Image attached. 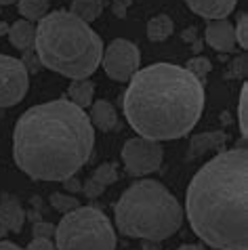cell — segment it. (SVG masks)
Wrapping results in <instances>:
<instances>
[{
	"mask_svg": "<svg viewBox=\"0 0 248 250\" xmlns=\"http://www.w3.org/2000/svg\"><path fill=\"white\" fill-rule=\"evenodd\" d=\"M95 126L70 99L30 107L13 130V158L34 181H65L88 162Z\"/></svg>",
	"mask_w": 248,
	"mask_h": 250,
	"instance_id": "1",
	"label": "cell"
},
{
	"mask_svg": "<svg viewBox=\"0 0 248 250\" xmlns=\"http://www.w3.org/2000/svg\"><path fill=\"white\" fill-rule=\"evenodd\" d=\"M194 233L217 250H248V151H221L196 172L185 193Z\"/></svg>",
	"mask_w": 248,
	"mask_h": 250,
	"instance_id": "2",
	"label": "cell"
},
{
	"mask_svg": "<svg viewBox=\"0 0 248 250\" xmlns=\"http://www.w3.org/2000/svg\"><path fill=\"white\" fill-rule=\"evenodd\" d=\"M204 82L181 65L154 63L128 80L124 116L143 139H181L198 124L204 112Z\"/></svg>",
	"mask_w": 248,
	"mask_h": 250,
	"instance_id": "3",
	"label": "cell"
},
{
	"mask_svg": "<svg viewBox=\"0 0 248 250\" xmlns=\"http://www.w3.org/2000/svg\"><path fill=\"white\" fill-rule=\"evenodd\" d=\"M34 46L40 65L70 80H86L103 57V42L97 32L70 11L46 13L36 27Z\"/></svg>",
	"mask_w": 248,
	"mask_h": 250,
	"instance_id": "4",
	"label": "cell"
},
{
	"mask_svg": "<svg viewBox=\"0 0 248 250\" xmlns=\"http://www.w3.org/2000/svg\"><path fill=\"white\" fill-rule=\"evenodd\" d=\"M116 227L122 235L162 242L183 225V208L160 181L141 179L128 187L116 204Z\"/></svg>",
	"mask_w": 248,
	"mask_h": 250,
	"instance_id": "5",
	"label": "cell"
},
{
	"mask_svg": "<svg viewBox=\"0 0 248 250\" xmlns=\"http://www.w3.org/2000/svg\"><path fill=\"white\" fill-rule=\"evenodd\" d=\"M57 250H116V231L105 212L78 206L65 212L55 227Z\"/></svg>",
	"mask_w": 248,
	"mask_h": 250,
	"instance_id": "6",
	"label": "cell"
},
{
	"mask_svg": "<svg viewBox=\"0 0 248 250\" xmlns=\"http://www.w3.org/2000/svg\"><path fill=\"white\" fill-rule=\"evenodd\" d=\"M101 63L105 74L116 82H128L139 72L141 51L135 42L126 38H116L107 44L105 53L101 57Z\"/></svg>",
	"mask_w": 248,
	"mask_h": 250,
	"instance_id": "7",
	"label": "cell"
},
{
	"mask_svg": "<svg viewBox=\"0 0 248 250\" xmlns=\"http://www.w3.org/2000/svg\"><path fill=\"white\" fill-rule=\"evenodd\" d=\"M162 156L164 151L160 143L143 137L128 139L122 147V162L126 170L135 177H145L156 172L162 166Z\"/></svg>",
	"mask_w": 248,
	"mask_h": 250,
	"instance_id": "8",
	"label": "cell"
},
{
	"mask_svg": "<svg viewBox=\"0 0 248 250\" xmlns=\"http://www.w3.org/2000/svg\"><path fill=\"white\" fill-rule=\"evenodd\" d=\"M27 86H30V74L21 59L0 55V107H13L23 101Z\"/></svg>",
	"mask_w": 248,
	"mask_h": 250,
	"instance_id": "9",
	"label": "cell"
},
{
	"mask_svg": "<svg viewBox=\"0 0 248 250\" xmlns=\"http://www.w3.org/2000/svg\"><path fill=\"white\" fill-rule=\"evenodd\" d=\"M204 38L215 51L219 53H231L236 51V34H233V25L227 19H212L206 25Z\"/></svg>",
	"mask_w": 248,
	"mask_h": 250,
	"instance_id": "10",
	"label": "cell"
},
{
	"mask_svg": "<svg viewBox=\"0 0 248 250\" xmlns=\"http://www.w3.org/2000/svg\"><path fill=\"white\" fill-rule=\"evenodd\" d=\"M23 221H25V210L19 204V200L9 196V193H2V198H0V225L6 231L19 233L23 227Z\"/></svg>",
	"mask_w": 248,
	"mask_h": 250,
	"instance_id": "11",
	"label": "cell"
},
{
	"mask_svg": "<svg viewBox=\"0 0 248 250\" xmlns=\"http://www.w3.org/2000/svg\"><path fill=\"white\" fill-rule=\"evenodd\" d=\"M187 6L200 17L206 19H227V15L236 9L238 0H185Z\"/></svg>",
	"mask_w": 248,
	"mask_h": 250,
	"instance_id": "12",
	"label": "cell"
},
{
	"mask_svg": "<svg viewBox=\"0 0 248 250\" xmlns=\"http://www.w3.org/2000/svg\"><path fill=\"white\" fill-rule=\"evenodd\" d=\"M227 141V135L223 130H212V133H200L191 139L189 143V151H187V158L189 160H196L200 156L208 154V151H215V149H221Z\"/></svg>",
	"mask_w": 248,
	"mask_h": 250,
	"instance_id": "13",
	"label": "cell"
},
{
	"mask_svg": "<svg viewBox=\"0 0 248 250\" xmlns=\"http://www.w3.org/2000/svg\"><path fill=\"white\" fill-rule=\"evenodd\" d=\"M88 120H91L93 126H97L99 130H103V133L114 130L116 126H118V114H116V107L109 101H103V99L93 103Z\"/></svg>",
	"mask_w": 248,
	"mask_h": 250,
	"instance_id": "14",
	"label": "cell"
},
{
	"mask_svg": "<svg viewBox=\"0 0 248 250\" xmlns=\"http://www.w3.org/2000/svg\"><path fill=\"white\" fill-rule=\"evenodd\" d=\"M9 40L11 44L19 48V51H30L34 46V40H36V25L27 19H19L9 27Z\"/></svg>",
	"mask_w": 248,
	"mask_h": 250,
	"instance_id": "15",
	"label": "cell"
},
{
	"mask_svg": "<svg viewBox=\"0 0 248 250\" xmlns=\"http://www.w3.org/2000/svg\"><path fill=\"white\" fill-rule=\"evenodd\" d=\"M70 13L80 21L91 23L103 13V0H74Z\"/></svg>",
	"mask_w": 248,
	"mask_h": 250,
	"instance_id": "16",
	"label": "cell"
},
{
	"mask_svg": "<svg viewBox=\"0 0 248 250\" xmlns=\"http://www.w3.org/2000/svg\"><path fill=\"white\" fill-rule=\"evenodd\" d=\"M70 101L78 107H88L93 103V95H95V84L91 80H74L70 84Z\"/></svg>",
	"mask_w": 248,
	"mask_h": 250,
	"instance_id": "17",
	"label": "cell"
},
{
	"mask_svg": "<svg viewBox=\"0 0 248 250\" xmlns=\"http://www.w3.org/2000/svg\"><path fill=\"white\" fill-rule=\"evenodd\" d=\"M175 30V23L168 15H156L151 21L147 23V38L151 42H162L166 40Z\"/></svg>",
	"mask_w": 248,
	"mask_h": 250,
	"instance_id": "18",
	"label": "cell"
},
{
	"mask_svg": "<svg viewBox=\"0 0 248 250\" xmlns=\"http://www.w3.org/2000/svg\"><path fill=\"white\" fill-rule=\"evenodd\" d=\"M19 13L27 21H40L49 13V0H19Z\"/></svg>",
	"mask_w": 248,
	"mask_h": 250,
	"instance_id": "19",
	"label": "cell"
},
{
	"mask_svg": "<svg viewBox=\"0 0 248 250\" xmlns=\"http://www.w3.org/2000/svg\"><path fill=\"white\" fill-rule=\"evenodd\" d=\"M185 69H187L189 74H194L196 78H200V80L204 82V76L212 69V63H210V59L206 57V55H196L194 59L187 61V67H185Z\"/></svg>",
	"mask_w": 248,
	"mask_h": 250,
	"instance_id": "20",
	"label": "cell"
},
{
	"mask_svg": "<svg viewBox=\"0 0 248 250\" xmlns=\"http://www.w3.org/2000/svg\"><path fill=\"white\" fill-rule=\"evenodd\" d=\"M51 206L55 208V210H59V212H70L74 210V208H78L80 202H78V198H74L70 196V193H53L51 196Z\"/></svg>",
	"mask_w": 248,
	"mask_h": 250,
	"instance_id": "21",
	"label": "cell"
},
{
	"mask_svg": "<svg viewBox=\"0 0 248 250\" xmlns=\"http://www.w3.org/2000/svg\"><path fill=\"white\" fill-rule=\"evenodd\" d=\"M93 179L97 183H101L103 187H107V185L118 181V168H116V164H101L99 168L93 172Z\"/></svg>",
	"mask_w": 248,
	"mask_h": 250,
	"instance_id": "22",
	"label": "cell"
},
{
	"mask_svg": "<svg viewBox=\"0 0 248 250\" xmlns=\"http://www.w3.org/2000/svg\"><path fill=\"white\" fill-rule=\"evenodd\" d=\"M238 124H240V133L246 139L248 135V86H242V93H240V103H238Z\"/></svg>",
	"mask_w": 248,
	"mask_h": 250,
	"instance_id": "23",
	"label": "cell"
},
{
	"mask_svg": "<svg viewBox=\"0 0 248 250\" xmlns=\"http://www.w3.org/2000/svg\"><path fill=\"white\" fill-rule=\"evenodd\" d=\"M233 34H236V42L246 48L248 46V15L242 13L238 19V25H233Z\"/></svg>",
	"mask_w": 248,
	"mask_h": 250,
	"instance_id": "24",
	"label": "cell"
},
{
	"mask_svg": "<svg viewBox=\"0 0 248 250\" xmlns=\"http://www.w3.org/2000/svg\"><path fill=\"white\" fill-rule=\"evenodd\" d=\"M246 67H248V59L246 55H240L231 61V67L227 69V78H244L246 76Z\"/></svg>",
	"mask_w": 248,
	"mask_h": 250,
	"instance_id": "25",
	"label": "cell"
},
{
	"mask_svg": "<svg viewBox=\"0 0 248 250\" xmlns=\"http://www.w3.org/2000/svg\"><path fill=\"white\" fill-rule=\"evenodd\" d=\"M32 233L34 238H53L55 235V225L53 223H44V221H36V223L32 225Z\"/></svg>",
	"mask_w": 248,
	"mask_h": 250,
	"instance_id": "26",
	"label": "cell"
},
{
	"mask_svg": "<svg viewBox=\"0 0 248 250\" xmlns=\"http://www.w3.org/2000/svg\"><path fill=\"white\" fill-rule=\"evenodd\" d=\"M82 191L86 193L88 198H99L103 191H105V187H103L101 183H97L95 179H86V183H82Z\"/></svg>",
	"mask_w": 248,
	"mask_h": 250,
	"instance_id": "27",
	"label": "cell"
},
{
	"mask_svg": "<svg viewBox=\"0 0 248 250\" xmlns=\"http://www.w3.org/2000/svg\"><path fill=\"white\" fill-rule=\"evenodd\" d=\"M25 250H57V246L49 238H34Z\"/></svg>",
	"mask_w": 248,
	"mask_h": 250,
	"instance_id": "28",
	"label": "cell"
},
{
	"mask_svg": "<svg viewBox=\"0 0 248 250\" xmlns=\"http://www.w3.org/2000/svg\"><path fill=\"white\" fill-rule=\"evenodd\" d=\"M27 55H25V61H21V63L25 65V69H27V74L30 72H36V69L40 67V59H38V55H32L30 51H25Z\"/></svg>",
	"mask_w": 248,
	"mask_h": 250,
	"instance_id": "29",
	"label": "cell"
},
{
	"mask_svg": "<svg viewBox=\"0 0 248 250\" xmlns=\"http://www.w3.org/2000/svg\"><path fill=\"white\" fill-rule=\"evenodd\" d=\"M61 183H63L65 191H70V193H78V191H82V183H80L76 177H70V179H65V181H61Z\"/></svg>",
	"mask_w": 248,
	"mask_h": 250,
	"instance_id": "30",
	"label": "cell"
},
{
	"mask_svg": "<svg viewBox=\"0 0 248 250\" xmlns=\"http://www.w3.org/2000/svg\"><path fill=\"white\" fill-rule=\"evenodd\" d=\"M0 250H23V248H19L17 244H13L9 240H0Z\"/></svg>",
	"mask_w": 248,
	"mask_h": 250,
	"instance_id": "31",
	"label": "cell"
},
{
	"mask_svg": "<svg viewBox=\"0 0 248 250\" xmlns=\"http://www.w3.org/2000/svg\"><path fill=\"white\" fill-rule=\"evenodd\" d=\"M183 40H187V42H194V40H198V38H196V30H194V27H189V30H185V32H183Z\"/></svg>",
	"mask_w": 248,
	"mask_h": 250,
	"instance_id": "32",
	"label": "cell"
},
{
	"mask_svg": "<svg viewBox=\"0 0 248 250\" xmlns=\"http://www.w3.org/2000/svg\"><path fill=\"white\" fill-rule=\"evenodd\" d=\"M143 250H162V246L158 242H151V240H145L143 242Z\"/></svg>",
	"mask_w": 248,
	"mask_h": 250,
	"instance_id": "33",
	"label": "cell"
},
{
	"mask_svg": "<svg viewBox=\"0 0 248 250\" xmlns=\"http://www.w3.org/2000/svg\"><path fill=\"white\" fill-rule=\"evenodd\" d=\"M179 250H206L204 246H198V244H185V246H181Z\"/></svg>",
	"mask_w": 248,
	"mask_h": 250,
	"instance_id": "34",
	"label": "cell"
},
{
	"mask_svg": "<svg viewBox=\"0 0 248 250\" xmlns=\"http://www.w3.org/2000/svg\"><path fill=\"white\" fill-rule=\"evenodd\" d=\"M200 48H202V40H194V51L198 53Z\"/></svg>",
	"mask_w": 248,
	"mask_h": 250,
	"instance_id": "35",
	"label": "cell"
},
{
	"mask_svg": "<svg viewBox=\"0 0 248 250\" xmlns=\"http://www.w3.org/2000/svg\"><path fill=\"white\" fill-rule=\"evenodd\" d=\"M6 32H9V27H6V23L0 21V36H2V34H6Z\"/></svg>",
	"mask_w": 248,
	"mask_h": 250,
	"instance_id": "36",
	"label": "cell"
},
{
	"mask_svg": "<svg viewBox=\"0 0 248 250\" xmlns=\"http://www.w3.org/2000/svg\"><path fill=\"white\" fill-rule=\"evenodd\" d=\"M15 0H0V4H13Z\"/></svg>",
	"mask_w": 248,
	"mask_h": 250,
	"instance_id": "37",
	"label": "cell"
},
{
	"mask_svg": "<svg viewBox=\"0 0 248 250\" xmlns=\"http://www.w3.org/2000/svg\"><path fill=\"white\" fill-rule=\"evenodd\" d=\"M4 233H6V229H4L2 225H0V238H2V235H4Z\"/></svg>",
	"mask_w": 248,
	"mask_h": 250,
	"instance_id": "38",
	"label": "cell"
}]
</instances>
